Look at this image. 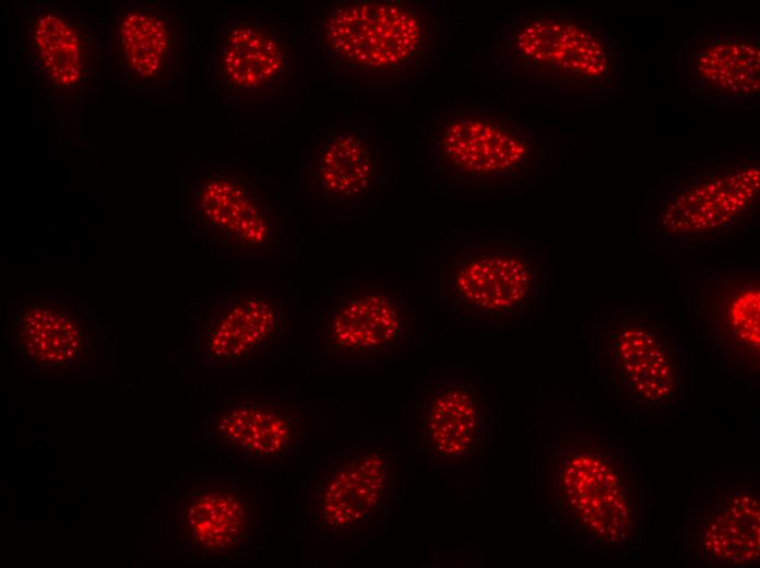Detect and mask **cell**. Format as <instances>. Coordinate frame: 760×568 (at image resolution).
Listing matches in <instances>:
<instances>
[{
    "instance_id": "4fadbf2b",
    "label": "cell",
    "mask_w": 760,
    "mask_h": 568,
    "mask_svg": "<svg viewBox=\"0 0 760 568\" xmlns=\"http://www.w3.org/2000/svg\"><path fill=\"white\" fill-rule=\"evenodd\" d=\"M258 492L234 475L197 474L182 490L175 535L198 561H234L253 554L264 529Z\"/></svg>"
},
{
    "instance_id": "5b68a950",
    "label": "cell",
    "mask_w": 760,
    "mask_h": 568,
    "mask_svg": "<svg viewBox=\"0 0 760 568\" xmlns=\"http://www.w3.org/2000/svg\"><path fill=\"white\" fill-rule=\"evenodd\" d=\"M204 74L209 96L231 116H271L295 99L296 35L277 16L219 13L206 44Z\"/></svg>"
},
{
    "instance_id": "277c9868",
    "label": "cell",
    "mask_w": 760,
    "mask_h": 568,
    "mask_svg": "<svg viewBox=\"0 0 760 568\" xmlns=\"http://www.w3.org/2000/svg\"><path fill=\"white\" fill-rule=\"evenodd\" d=\"M499 38L501 71L511 79L604 99L622 90L624 46L597 17L527 9L507 19Z\"/></svg>"
},
{
    "instance_id": "ffe728a7",
    "label": "cell",
    "mask_w": 760,
    "mask_h": 568,
    "mask_svg": "<svg viewBox=\"0 0 760 568\" xmlns=\"http://www.w3.org/2000/svg\"><path fill=\"white\" fill-rule=\"evenodd\" d=\"M288 304L277 289L226 294L198 324V348L207 365L230 368L269 354L286 335Z\"/></svg>"
},
{
    "instance_id": "6da1fadb",
    "label": "cell",
    "mask_w": 760,
    "mask_h": 568,
    "mask_svg": "<svg viewBox=\"0 0 760 568\" xmlns=\"http://www.w3.org/2000/svg\"><path fill=\"white\" fill-rule=\"evenodd\" d=\"M15 10L22 60L51 117L56 141L76 144L87 114L111 82L104 17L47 0H27Z\"/></svg>"
},
{
    "instance_id": "ac0fdd59",
    "label": "cell",
    "mask_w": 760,
    "mask_h": 568,
    "mask_svg": "<svg viewBox=\"0 0 760 568\" xmlns=\"http://www.w3.org/2000/svg\"><path fill=\"white\" fill-rule=\"evenodd\" d=\"M307 407L289 398H236L207 421V442L219 453L266 468L297 457L309 440Z\"/></svg>"
},
{
    "instance_id": "e0dca14e",
    "label": "cell",
    "mask_w": 760,
    "mask_h": 568,
    "mask_svg": "<svg viewBox=\"0 0 760 568\" xmlns=\"http://www.w3.org/2000/svg\"><path fill=\"white\" fill-rule=\"evenodd\" d=\"M382 182L377 145L365 128L348 122L316 129L297 170V193L313 210L359 205Z\"/></svg>"
},
{
    "instance_id": "7a4b0ae2",
    "label": "cell",
    "mask_w": 760,
    "mask_h": 568,
    "mask_svg": "<svg viewBox=\"0 0 760 568\" xmlns=\"http://www.w3.org/2000/svg\"><path fill=\"white\" fill-rule=\"evenodd\" d=\"M543 478L550 512L584 546H629L639 537L641 475L609 437H562L546 457Z\"/></svg>"
},
{
    "instance_id": "2e32d148",
    "label": "cell",
    "mask_w": 760,
    "mask_h": 568,
    "mask_svg": "<svg viewBox=\"0 0 760 568\" xmlns=\"http://www.w3.org/2000/svg\"><path fill=\"white\" fill-rule=\"evenodd\" d=\"M698 335L721 368L744 380L760 370V272L757 267L703 271L692 284Z\"/></svg>"
},
{
    "instance_id": "7402d4cb",
    "label": "cell",
    "mask_w": 760,
    "mask_h": 568,
    "mask_svg": "<svg viewBox=\"0 0 760 568\" xmlns=\"http://www.w3.org/2000/svg\"><path fill=\"white\" fill-rule=\"evenodd\" d=\"M692 555L711 567H747L760 557V499L747 483L720 487L693 517Z\"/></svg>"
},
{
    "instance_id": "ba28073f",
    "label": "cell",
    "mask_w": 760,
    "mask_h": 568,
    "mask_svg": "<svg viewBox=\"0 0 760 568\" xmlns=\"http://www.w3.org/2000/svg\"><path fill=\"white\" fill-rule=\"evenodd\" d=\"M103 17L111 83L151 104L185 100L195 42L188 15L171 2L135 0Z\"/></svg>"
},
{
    "instance_id": "9a60e30c",
    "label": "cell",
    "mask_w": 760,
    "mask_h": 568,
    "mask_svg": "<svg viewBox=\"0 0 760 568\" xmlns=\"http://www.w3.org/2000/svg\"><path fill=\"white\" fill-rule=\"evenodd\" d=\"M415 327V311L400 293L384 284L360 283L330 303L317 330L320 348L330 360L376 365L404 354Z\"/></svg>"
},
{
    "instance_id": "d6986e66",
    "label": "cell",
    "mask_w": 760,
    "mask_h": 568,
    "mask_svg": "<svg viewBox=\"0 0 760 568\" xmlns=\"http://www.w3.org/2000/svg\"><path fill=\"white\" fill-rule=\"evenodd\" d=\"M8 318L15 356L33 370L78 371L92 353V324L71 295H26L10 303Z\"/></svg>"
},
{
    "instance_id": "7c38bea8",
    "label": "cell",
    "mask_w": 760,
    "mask_h": 568,
    "mask_svg": "<svg viewBox=\"0 0 760 568\" xmlns=\"http://www.w3.org/2000/svg\"><path fill=\"white\" fill-rule=\"evenodd\" d=\"M439 283L440 296L453 313L498 322L522 318L534 308L544 294L545 272L533 244L484 241L451 252Z\"/></svg>"
},
{
    "instance_id": "3957f363",
    "label": "cell",
    "mask_w": 760,
    "mask_h": 568,
    "mask_svg": "<svg viewBox=\"0 0 760 568\" xmlns=\"http://www.w3.org/2000/svg\"><path fill=\"white\" fill-rule=\"evenodd\" d=\"M759 147L682 163L645 196L640 230L660 244L712 246L745 232L759 213Z\"/></svg>"
},
{
    "instance_id": "44dd1931",
    "label": "cell",
    "mask_w": 760,
    "mask_h": 568,
    "mask_svg": "<svg viewBox=\"0 0 760 568\" xmlns=\"http://www.w3.org/2000/svg\"><path fill=\"white\" fill-rule=\"evenodd\" d=\"M489 406L472 381L441 378L428 381L416 411L419 451L442 468H464L482 457Z\"/></svg>"
},
{
    "instance_id": "8992f818",
    "label": "cell",
    "mask_w": 760,
    "mask_h": 568,
    "mask_svg": "<svg viewBox=\"0 0 760 568\" xmlns=\"http://www.w3.org/2000/svg\"><path fill=\"white\" fill-rule=\"evenodd\" d=\"M430 37L427 13L408 2L331 1L316 13L322 68L357 84L400 83L427 55Z\"/></svg>"
},
{
    "instance_id": "52a82bcc",
    "label": "cell",
    "mask_w": 760,
    "mask_h": 568,
    "mask_svg": "<svg viewBox=\"0 0 760 568\" xmlns=\"http://www.w3.org/2000/svg\"><path fill=\"white\" fill-rule=\"evenodd\" d=\"M179 218L190 236L225 255L276 260L286 249V213L276 194L247 169L197 162L179 189Z\"/></svg>"
},
{
    "instance_id": "9c48e42d",
    "label": "cell",
    "mask_w": 760,
    "mask_h": 568,
    "mask_svg": "<svg viewBox=\"0 0 760 568\" xmlns=\"http://www.w3.org/2000/svg\"><path fill=\"white\" fill-rule=\"evenodd\" d=\"M591 348L602 378L634 406L662 409L685 397L684 342L660 315L605 307L594 324Z\"/></svg>"
},
{
    "instance_id": "5bb4252c",
    "label": "cell",
    "mask_w": 760,
    "mask_h": 568,
    "mask_svg": "<svg viewBox=\"0 0 760 568\" xmlns=\"http://www.w3.org/2000/svg\"><path fill=\"white\" fill-rule=\"evenodd\" d=\"M677 82L716 109H751L760 100V34L747 23L702 22L677 45Z\"/></svg>"
},
{
    "instance_id": "8fae6325",
    "label": "cell",
    "mask_w": 760,
    "mask_h": 568,
    "mask_svg": "<svg viewBox=\"0 0 760 568\" xmlns=\"http://www.w3.org/2000/svg\"><path fill=\"white\" fill-rule=\"evenodd\" d=\"M399 492V458L382 447L336 449L312 472L305 520L316 542L378 530Z\"/></svg>"
},
{
    "instance_id": "30bf717a",
    "label": "cell",
    "mask_w": 760,
    "mask_h": 568,
    "mask_svg": "<svg viewBox=\"0 0 760 568\" xmlns=\"http://www.w3.org/2000/svg\"><path fill=\"white\" fill-rule=\"evenodd\" d=\"M539 142L533 127L510 114L483 107L452 108L435 123L434 170L455 186L510 187L536 165Z\"/></svg>"
}]
</instances>
